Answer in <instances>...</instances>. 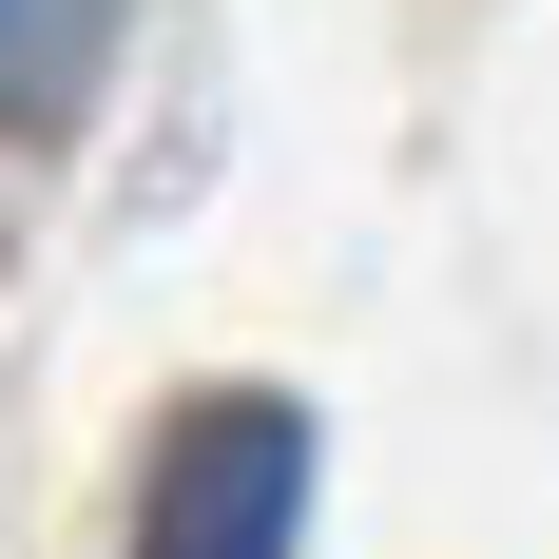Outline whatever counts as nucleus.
<instances>
[{
  "label": "nucleus",
  "mask_w": 559,
  "mask_h": 559,
  "mask_svg": "<svg viewBox=\"0 0 559 559\" xmlns=\"http://www.w3.org/2000/svg\"><path fill=\"white\" fill-rule=\"evenodd\" d=\"M309 405L289 386H213L155 425V483H135V559H289L309 540Z\"/></svg>",
  "instance_id": "obj_1"
},
{
  "label": "nucleus",
  "mask_w": 559,
  "mask_h": 559,
  "mask_svg": "<svg viewBox=\"0 0 559 559\" xmlns=\"http://www.w3.org/2000/svg\"><path fill=\"white\" fill-rule=\"evenodd\" d=\"M97 58H116V0H0V135H78Z\"/></svg>",
  "instance_id": "obj_2"
}]
</instances>
